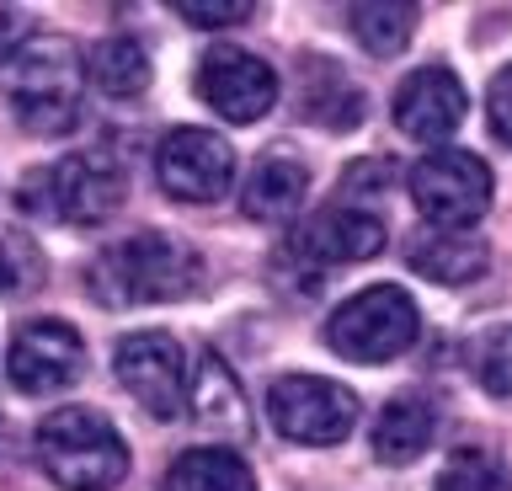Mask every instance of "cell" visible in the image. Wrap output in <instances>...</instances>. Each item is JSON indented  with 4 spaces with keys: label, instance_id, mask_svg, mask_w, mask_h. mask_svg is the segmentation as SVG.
<instances>
[{
    "label": "cell",
    "instance_id": "6da1fadb",
    "mask_svg": "<svg viewBox=\"0 0 512 491\" xmlns=\"http://www.w3.org/2000/svg\"><path fill=\"white\" fill-rule=\"evenodd\" d=\"M38 459L64 491H112L128 475V443L91 406L48 411L38 422Z\"/></svg>",
    "mask_w": 512,
    "mask_h": 491
},
{
    "label": "cell",
    "instance_id": "7a4b0ae2",
    "mask_svg": "<svg viewBox=\"0 0 512 491\" xmlns=\"http://www.w3.org/2000/svg\"><path fill=\"white\" fill-rule=\"evenodd\" d=\"M91 289L102 305H166L198 289V257L171 235H134L112 246L91 273Z\"/></svg>",
    "mask_w": 512,
    "mask_h": 491
},
{
    "label": "cell",
    "instance_id": "3957f363",
    "mask_svg": "<svg viewBox=\"0 0 512 491\" xmlns=\"http://www.w3.org/2000/svg\"><path fill=\"white\" fill-rule=\"evenodd\" d=\"M422 331V315H416L411 294L395 289V283H374V289L342 299L326 321V342L336 358L352 363H390L416 342Z\"/></svg>",
    "mask_w": 512,
    "mask_h": 491
},
{
    "label": "cell",
    "instance_id": "277c9868",
    "mask_svg": "<svg viewBox=\"0 0 512 491\" xmlns=\"http://www.w3.org/2000/svg\"><path fill=\"white\" fill-rule=\"evenodd\" d=\"M11 81V102L22 113L27 129L38 134H64L80 113V81H86V65L64 38H32L22 59L6 70Z\"/></svg>",
    "mask_w": 512,
    "mask_h": 491
},
{
    "label": "cell",
    "instance_id": "5b68a950",
    "mask_svg": "<svg viewBox=\"0 0 512 491\" xmlns=\"http://www.w3.org/2000/svg\"><path fill=\"white\" fill-rule=\"evenodd\" d=\"M123 203V171L107 155H70V161L32 171L22 182V209L38 219H70V225H102Z\"/></svg>",
    "mask_w": 512,
    "mask_h": 491
},
{
    "label": "cell",
    "instance_id": "8992f818",
    "mask_svg": "<svg viewBox=\"0 0 512 491\" xmlns=\"http://www.w3.org/2000/svg\"><path fill=\"white\" fill-rule=\"evenodd\" d=\"M411 198L432 230H470L491 209V171L470 150H432L411 166Z\"/></svg>",
    "mask_w": 512,
    "mask_h": 491
},
{
    "label": "cell",
    "instance_id": "52a82bcc",
    "mask_svg": "<svg viewBox=\"0 0 512 491\" xmlns=\"http://www.w3.org/2000/svg\"><path fill=\"white\" fill-rule=\"evenodd\" d=\"M267 417L283 438L326 449L358 427V395L320 374H283L267 385Z\"/></svg>",
    "mask_w": 512,
    "mask_h": 491
},
{
    "label": "cell",
    "instance_id": "ba28073f",
    "mask_svg": "<svg viewBox=\"0 0 512 491\" xmlns=\"http://www.w3.org/2000/svg\"><path fill=\"white\" fill-rule=\"evenodd\" d=\"M198 97L224 123H256L278 102V75H272L267 59L235 49V43H214L198 59Z\"/></svg>",
    "mask_w": 512,
    "mask_h": 491
},
{
    "label": "cell",
    "instance_id": "9c48e42d",
    "mask_svg": "<svg viewBox=\"0 0 512 491\" xmlns=\"http://www.w3.org/2000/svg\"><path fill=\"white\" fill-rule=\"evenodd\" d=\"M160 187L182 203H214L235 182V150L214 129H171L155 150Z\"/></svg>",
    "mask_w": 512,
    "mask_h": 491
},
{
    "label": "cell",
    "instance_id": "30bf717a",
    "mask_svg": "<svg viewBox=\"0 0 512 491\" xmlns=\"http://www.w3.org/2000/svg\"><path fill=\"white\" fill-rule=\"evenodd\" d=\"M123 390L150 411V417H176L187 406V379H182V347L166 331H134L112 353Z\"/></svg>",
    "mask_w": 512,
    "mask_h": 491
},
{
    "label": "cell",
    "instance_id": "8fae6325",
    "mask_svg": "<svg viewBox=\"0 0 512 491\" xmlns=\"http://www.w3.org/2000/svg\"><path fill=\"white\" fill-rule=\"evenodd\" d=\"M6 369L16 390H64L86 369V342L64 321H32L16 331Z\"/></svg>",
    "mask_w": 512,
    "mask_h": 491
},
{
    "label": "cell",
    "instance_id": "7c38bea8",
    "mask_svg": "<svg viewBox=\"0 0 512 491\" xmlns=\"http://www.w3.org/2000/svg\"><path fill=\"white\" fill-rule=\"evenodd\" d=\"M464 113H470V97H464L459 75L443 65H422L395 91V129L411 139H448Z\"/></svg>",
    "mask_w": 512,
    "mask_h": 491
},
{
    "label": "cell",
    "instance_id": "4fadbf2b",
    "mask_svg": "<svg viewBox=\"0 0 512 491\" xmlns=\"http://www.w3.org/2000/svg\"><path fill=\"white\" fill-rule=\"evenodd\" d=\"M299 251L320 267H352L384 251V219L358 209V203H336V209L315 214L299 230Z\"/></svg>",
    "mask_w": 512,
    "mask_h": 491
},
{
    "label": "cell",
    "instance_id": "5bb4252c",
    "mask_svg": "<svg viewBox=\"0 0 512 491\" xmlns=\"http://www.w3.org/2000/svg\"><path fill=\"white\" fill-rule=\"evenodd\" d=\"M432 438H438V406H432L422 390H406L379 411L374 454L384 459V465H416Z\"/></svg>",
    "mask_w": 512,
    "mask_h": 491
},
{
    "label": "cell",
    "instance_id": "9a60e30c",
    "mask_svg": "<svg viewBox=\"0 0 512 491\" xmlns=\"http://www.w3.org/2000/svg\"><path fill=\"white\" fill-rule=\"evenodd\" d=\"M304 193H310V171H304V161L272 150V155L256 161V171L246 177L240 209H246L251 219H288V214H299Z\"/></svg>",
    "mask_w": 512,
    "mask_h": 491
},
{
    "label": "cell",
    "instance_id": "2e32d148",
    "mask_svg": "<svg viewBox=\"0 0 512 491\" xmlns=\"http://www.w3.org/2000/svg\"><path fill=\"white\" fill-rule=\"evenodd\" d=\"M486 241H475L470 230H422L411 235V267L432 283H470L486 273Z\"/></svg>",
    "mask_w": 512,
    "mask_h": 491
},
{
    "label": "cell",
    "instance_id": "e0dca14e",
    "mask_svg": "<svg viewBox=\"0 0 512 491\" xmlns=\"http://www.w3.org/2000/svg\"><path fill=\"white\" fill-rule=\"evenodd\" d=\"M304 118L320 123V129H352V123L363 118V97L358 86L347 81L336 65H326V59H304Z\"/></svg>",
    "mask_w": 512,
    "mask_h": 491
},
{
    "label": "cell",
    "instance_id": "ac0fdd59",
    "mask_svg": "<svg viewBox=\"0 0 512 491\" xmlns=\"http://www.w3.org/2000/svg\"><path fill=\"white\" fill-rule=\"evenodd\" d=\"M166 491H256V475L246 470V459L208 443V449H187L171 459Z\"/></svg>",
    "mask_w": 512,
    "mask_h": 491
},
{
    "label": "cell",
    "instance_id": "d6986e66",
    "mask_svg": "<svg viewBox=\"0 0 512 491\" xmlns=\"http://www.w3.org/2000/svg\"><path fill=\"white\" fill-rule=\"evenodd\" d=\"M352 33H358V43L368 54H400L416 33V6H406V0H358L352 6Z\"/></svg>",
    "mask_w": 512,
    "mask_h": 491
},
{
    "label": "cell",
    "instance_id": "ffe728a7",
    "mask_svg": "<svg viewBox=\"0 0 512 491\" xmlns=\"http://www.w3.org/2000/svg\"><path fill=\"white\" fill-rule=\"evenodd\" d=\"M91 81H96V91H107V97H139V91L150 86V54H144V43H134V38L96 43Z\"/></svg>",
    "mask_w": 512,
    "mask_h": 491
},
{
    "label": "cell",
    "instance_id": "44dd1931",
    "mask_svg": "<svg viewBox=\"0 0 512 491\" xmlns=\"http://www.w3.org/2000/svg\"><path fill=\"white\" fill-rule=\"evenodd\" d=\"M438 491H512V470L491 449H459L438 470Z\"/></svg>",
    "mask_w": 512,
    "mask_h": 491
},
{
    "label": "cell",
    "instance_id": "7402d4cb",
    "mask_svg": "<svg viewBox=\"0 0 512 491\" xmlns=\"http://www.w3.org/2000/svg\"><path fill=\"white\" fill-rule=\"evenodd\" d=\"M192 395H198V417H214L219 422V411H230V417H240V390H235V379L230 369L208 353L203 358V369H198V385H192Z\"/></svg>",
    "mask_w": 512,
    "mask_h": 491
},
{
    "label": "cell",
    "instance_id": "603a6c76",
    "mask_svg": "<svg viewBox=\"0 0 512 491\" xmlns=\"http://www.w3.org/2000/svg\"><path fill=\"white\" fill-rule=\"evenodd\" d=\"M475 374H480V385H486L491 395H512V326L491 331V337L480 342Z\"/></svg>",
    "mask_w": 512,
    "mask_h": 491
},
{
    "label": "cell",
    "instance_id": "cb8c5ba5",
    "mask_svg": "<svg viewBox=\"0 0 512 491\" xmlns=\"http://www.w3.org/2000/svg\"><path fill=\"white\" fill-rule=\"evenodd\" d=\"M182 17L187 22H198V27H235V22H246L251 17V6L246 0H182Z\"/></svg>",
    "mask_w": 512,
    "mask_h": 491
},
{
    "label": "cell",
    "instance_id": "d4e9b609",
    "mask_svg": "<svg viewBox=\"0 0 512 491\" xmlns=\"http://www.w3.org/2000/svg\"><path fill=\"white\" fill-rule=\"evenodd\" d=\"M32 43V22L22 17V11L0 6V81H6V70L22 59V49Z\"/></svg>",
    "mask_w": 512,
    "mask_h": 491
},
{
    "label": "cell",
    "instance_id": "484cf974",
    "mask_svg": "<svg viewBox=\"0 0 512 491\" xmlns=\"http://www.w3.org/2000/svg\"><path fill=\"white\" fill-rule=\"evenodd\" d=\"M486 107H491V129L512 145V70H502V75L491 81V102H486Z\"/></svg>",
    "mask_w": 512,
    "mask_h": 491
},
{
    "label": "cell",
    "instance_id": "4316f807",
    "mask_svg": "<svg viewBox=\"0 0 512 491\" xmlns=\"http://www.w3.org/2000/svg\"><path fill=\"white\" fill-rule=\"evenodd\" d=\"M347 193H390V161H358L347 171Z\"/></svg>",
    "mask_w": 512,
    "mask_h": 491
},
{
    "label": "cell",
    "instance_id": "83f0119b",
    "mask_svg": "<svg viewBox=\"0 0 512 491\" xmlns=\"http://www.w3.org/2000/svg\"><path fill=\"white\" fill-rule=\"evenodd\" d=\"M16 283V267H11V257H6V246H0V294H6Z\"/></svg>",
    "mask_w": 512,
    "mask_h": 491
}]
</instances>
